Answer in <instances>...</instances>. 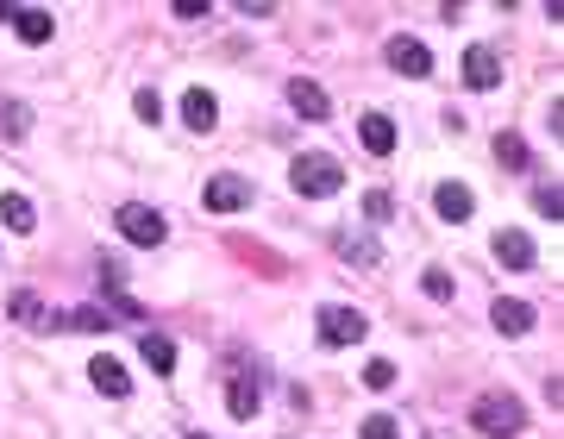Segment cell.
Listing matches in <instances>:
<instances>
[{"label":"cell","instance_id":"cell-1","mask_svg":"<svg viewBox=\"0 0 564 439\" xmlns=\"http://www.w3.org/2000/svg\"><path fill=\"white\" fill-rule=\"evenodd\" d=\"M289 189H295V195H308V201L339 195V189H345V170H339V157H326V151H301L295 164H289Z\"/></svg>","mask_w":564,"mask_h":439},{"label":"cell","instance_id":"cell-2","mask_svg":"<svg viewBox=\"0 0 564 439\" xmlns=\"http://www.w3.org/2000/svg\"><path fill=\"white\" fill-rule=\"evenodd\" d=\"M470 421H477V433H489V439H514L527 427V408L514 396H483L477 408H470Z\"/></svg>","mask_w":564,"mask_h":439},{"label":"cell","instance_id":"cell-3","mask_svg":"<svg viewBox=\"0 0 564 439\" xmlns=\"http://www.w3.org/2000/svg\"><path fill=\"white\" fill-rule=\"evenodd\" d=\"M113 220H120V233H126L132 245H163V233H170V226H163V214H157V207H145V201H126Z\"/></svg>","mask_w":564,"mask_h":439},{"label":"cell","instance_id":"cell-4","mask_svg":"<svg viewBox=\"0 0 564 439\" xmlns=\"http://www.w3.org/2000/svg\"><path fill=\"white\" fill-rule=\"evenodd\" d=\"M364 333H370V320H364L358 308H339V302L320 308V339H326V345H358Z\"/></svg>","mask_w":564,"mask_h":439},{"label":"cell","instance_id":"cell-5","mask_svg":"<svg viewBox=\"0 0 564 439\" xmlns=\"http://www.w3.org/2000/svg\"><path fill=\"white\" fill-rule=\"evenodd\" d=\"M88 383L101 389L107 402H126V396H132V377H126V364H120V358H107V352H94V358H88Z\"/></svg>","mask_w":564,"mask_h":439},{"label":"cell","instance_id":"cell-6","mask_svg":"<svg viewBox=\"0 0 564 439\" xmlns=\"http://www.w3.org/2000/svg\"><path fill=\"white\" fill-rule=\"evenodd\" d=\"M464 82L470 88H502V51L496 44H470L464 51Z\"/></svg>","mask_w":564,"mask_h":439},{"label":"cell","instance_id":"cell-7","mask_svg":"<svg viewBox=\"0 0 564 439\" xmlns=\"http://www.w3.org/2000/svg\"><path fill=\"white\" fill-rule=\"evenodd\" d=\"M251 195H257V189H251L245 176H214V182H207V189H201V201L214 207V214H239V207H245Z\"/></svg>","mask_w":564,"mask_h":439},{"label":"cell","instance_id":"cell-8","mask_svg":"<svg viewBox=\"0 0 564 439\" xmlns=\"http://www.w3.org/2000/svg\"><path fill=\"white\" fill-rule=\"evenodd\" d=\"M489 245H496V258H502L508 270H533V264H539V251H533V239L521 233V226H508V233H496Z\"/></svg>","mask_w":564,"mask_h":439},{"label":"cell","instance_id":"cell-9","mask_svg":"<svg viewBox=\"0 0 564 439\" xmlns=\"http://www.w3.org/2000/svg\"><path fill=\"white\" fill-rule=\"evenodd\" d=\"M389 63L402 69V76H433V51L420 38H389Z\"/></svg>","mask_w":564,"mask_h":439},{"label":"cell","instance_id":"cell-10","mask_svg":"<svg viewBox=\"0 0 564 439\" xmlns=\"http://www.w3.org/2000/svg\"><path fill=\"white\" fill-rule=\"evenodd\" d=\"M289 107L301 113V120H326V113H333V101H326V88L320 82H289Z\"/></svg>","mask_w":564,"mask_h":439},{"label":"cell","instance_id":"cell-11","mask_svg":"<svg viewBox=\"0 0 564 439\" xmlns=\"http://www.w3.org/2000/svg\"><path fill=\"white\" fill-rule=\"evenodd\" d=\"M182 120H188V132H214L220 101L207 95V88H188V95H182Z\"/></svg>","mask_w":564,"mask_h":439},{"label":"cell","instance_id":"cell-12","mask_svg":"<svg viewBox=\"0 0 564 439\" xmlns=\"http://www.w3.org/2000/svg\"><path fill=\"white\" fill-rule=\"evenodd\" d=\"M358 138H364L370 157H389V151H395V120H389V113H364V120H358Z\"/></svg>","mask_w":564,"mask_h":439},{"label":"cell","instance_id":"cell-13","mask_svg":"<svg viewBox=\"0 0 564 439\" xmlns=\"http://www.w3.org/2000/svg\"><path fill=\"white\" fill-rule=\"evenodd\" d=\"M489 320H496V333H508V339L533 333V308H527V302H514V295H502V302L489 308Z\"/></svg>","mask_w":564,"mask_h":439},{"label":"cell","instance_id":"cell-14","mask_svg":"<svg viewBox=\"0 0 564 439\" xmlns=\"http://www.w3.org/2000/svg\"><path fill=\"white\" fill-rule=\"evenodd\" d=\"M0 220H7V233H19V239H26L32 226H38V207H32L26 195H0Z\"/></svg>","mask_w":564,"mask_h":439},{"label":"cell","instance_id":"cell-15","mask_svg":"<svg viewBox=\"0 0 564 439\" xmlns=\"http://www.w3.org/2000/svg\"><path fill=\"white\" fill-rule=\"evenodd\" d=\"M433 207H439V220H470V207H477V201H470V189H464V182H445V189L433 195Z\"/></svg>","mask_w":564,"mask_h":439},{"label":"cell","instance_id":"cell-16","mask_svg":"<svg viewBox=\"0 0 564 439\" xmlns=\"http://www.w3.org/2000/svg\"><path fill=\"white\" fill-rule=\"evenodd\" d=\"M13 314H19V320H26V327H38V333H57V327H63V320H57L51 308H44V302H38V295H26V289H19V295H13Z\"/></svg>","mask_w":564,"mask_h":439},{"label":"cell","instance_id":"cell-17","mask_svg":"<svg viewBox=\"0 0 564 439\" xmlns=\"http://www.w3.org/2000/svg\"><path fill=\"white\" fill-rule=\"evenodd\" d=\"M138 352H145V364H151L157 377H170V371H176V339H163V333H145V339H138Z\"/></svg>","mask_w":564,"mask_h":439},{"label":"cell","instance_id":"cell-18","mask_svg":"<svg viewBox=\"0 0 564 439\" xmlns=\"http://www.w3.org/2000/svg\"><path fill=\"white\" fill-rule=\"evenodd\" d=\"M13 32L26 38V44H51V13H38V7H13Z\"/></svg>","mask_w":564,"mask_h":439},{"label":"cell","instance_id":"cell-19","mask_svg":"<svg viewBox=\"0 0 564 439\" xmlns=\"http://www.w3.org/2000/svg\"><path fill=\"white\" fill-rule=\"evenodd\" d=\"M226 408H232V421H251V414L264 408V396H257V383L239 377V383H232V396H226Z\"/></svg>","mask_w":564,"mask_h":439},{"label":"cell","instance_id":"cell-20","mask_svg":"<svg viewBox=\"0 0 564 439\" xmlns=\"http://www.w3.org/2000/svg\"><path fill=\"white\" fill-rule=\"evenodd\" d=\"M420 289H427L433 302H452V295H458V283H452V270H439V264H433L427 276H420Z\"/></svg>","mask_w":564,"mask_h":439},{"label":"cell","instance_id":"cell-21","mask_svg":"<svg viewBox=\"0 0 564 439\" xmlns=\"http://www.w3.org/2000/svg\"><path fill=\"white\" fill-rule=\"evenodd\" d=\"M69 327H82V333H107L113 320H107V308H94V302H82L76 314H69Z\"/></svg>","mask_w":564,"mask_h":439},{"label":"cell","instance_id":"cell-22","mask_svg":"<svg viewBox=\"0 0 564 439\" xmlns=\"http://www.w3.org/2000/svg\"><path fill=\"white\" fill-rule=\"evenodd\" d=\"M533 207H539L546 220H564V189H558V182H546V189H533Z\"/></svg>","mask_w":564,"mask_h":439},{"label":"cell","instance_id":"cell-23","mask_svg":"<svg viewBox=\"0 0 564 439\" xmlns=\"http://www.w3.org/2000/svg\"><path fill=\"white\" fill-rule=\"evenodd\" d=\"M358 439H402V427H395V414H370L358 427Z\"/></svg>","mask_w":564,"mask_h":439},{"label":"cell","instance_id":"cell-24","mask_svg":"<svg viewBox=\"0 0 564 439\" xmlns=\"http://www.w3.org/2000/svg\"><path fill=\"white\" fill-rule=\"evenodd\" d=\"M496 157H502L508 170H521V164H527V145H521L514 132H502V138H496Z\"/></svg>","mask_w":564,"mask_h":439},{"label":"cell","instance_id":"cell-25","mask_svg":"<svg viewBox=\"0 0 564 439\" xmlns=\"http://www.w3.org/2000/svg\"><path fill=\"white\" fill-rule=\"evenodd\" d=\"M364 214H370L376 226H383V220H395V201H389L383 189H370V195H364Z\"/></svg>","mask_w":564,"mask_h":439},{"label":"cell","instance_id":"cell-26","mask_svg":"<svg viewBox=\"0 0 564 439\" xmlns=\"http://www.w3.org/2000/svg\"><path fill=\"white\" fill-rule=\"evenodd\" d=\"M364 383H370V389H389V383H395V364H389V358H370V364H364Z\"/></svg>","mask_w":564,"mask_h":439},{"label":"cell","instance_id":"cell-27","mask_svg":"<svg viewBox=\"0 0 564 439\" xmlns=\"http://www.w3.org/2000/svg\"><path fill=\"white\" fill-rule=\"evenodd\" d=\"M132 113H138V120H145V126H157V120H163V101H157V95H151V88H145V95H138V101H132Z\"/></svg>","mask_w":564,"mask_h":439},{"label":"cell","instance_id":"cell-28","mask_svg":"<svg viewBox=\"0 0 564 439\" xmlns=\"http://www.w3.org/2000/svg\"><path fill=\"white\" fill-rule=\"evenodd\" d=\"M0 126H7V138H26V107H0Z\"/></svg>","mask_w":564,"mask_h":439},{"label":"cell","instance_id":"cell-29","mask_svg":"<svg viewBox=\"0 0 564 439\" xmlns=\"http://www.w3.org/2000/svg\"><path fill=\"white\" fill-rule=\"evenodd\" d=\"M188 439H207V433H188Z\"/></svg>","mask_w":564,"mask_h":439}]
</instances>
